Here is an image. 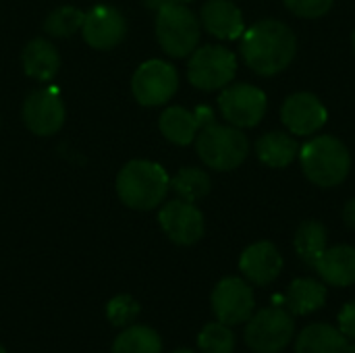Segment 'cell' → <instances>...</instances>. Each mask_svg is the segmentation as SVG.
<instances>
[{
	"mask_svg": "<svg viewBox=\"0 0 355 353\" xmlns=\"http://www.w3.org/2000/svg\"><path fill=\"white\" fill-rule=\"evenodd\" d=\"M352 44H354V50H355V31H354V35H352Z\"/></svg>",
	"mask_w": 355,
	"mask_h": 353,
	"instance_id": "cell-36",
	"label": "cell"
},
{
	"mask_svg": "<svg viewBox=\"0 0 355 353\" xmlns=\"http://www.w3.org/2000/svg\"><path fill=\"white\" fill-rule=\"evenodd\" d=\"M173 2H181V4H187V2H193V0H173Z\"/></svg>",
	"mask_w": 355,
	"mask_h": 353,
	"instance_id": "cell-35",
	"label": "cell"
},
{
	"mask_svg": "<svg viewBox=\"0 0 355 353\" xmlns=\"http://www.w3.org/2000/svg\"><path fill=\"white\" fill-rule=\"evenodd\" d=\"M158 223L164 235L175 246H193L204 237L206 225L204 214L193 202H185L181 198L162 204L158 212Z\"/></svg>",
	"mask_w": 355,
	"mask_h": 353,
	"instance_id": "cell-12",
	"label": "cell"
},
{
	"mask_svg": "<svg viewBox=\"0 0 355 353\" xmlns=\"http://www.w3.org/2000/svg\"><path fill=\"white\" fill-rule=\"evenodd\" d=\"M343 221H345V225H347L349 229H354L355 231V198L345 204V208H343Z\"/></svg>",
	"mask_w": 355,
	"mask_h": 353,
	"instance_id": "cell-31",
	"label": "cell"
},
{
	"mask_svg": "<svg viewBox=\"0 0 355 353\" xmlns=\"http://www.w3.org/2000/svg\"><path fill=\"white\" fill-rule=\"evenodd\" d=\"M160 133L175 146H189L196 141L202 123L196 110H187L183 106H168L158 121Z\"/></svg>",
	"mask_w": 355,
	"mask_h": 353,
	"instance_id": "cell-19",
	"label": "cell"
},
{
	"mask_svg": "<svg viewBox=\"0 0 355 353\" xmlns=\"http://www.w3.org/2000/svg\"><path fill=\"white\" fill-rule=\"evenodd\" d=\"M210 304L218 322L237 327L248 322L250 316L254 314L256 298H254V289L245 279L225 277L223 281L216 283Z\"/></svg>",
	"mask_w": 355,
	"mask_h": 353,
	"instance_id": "cell-10",
	"label": "cell"
},
{
	"mask_svg": "<svg viewBox=\"0 0 355 353\" xmlns=\"http://www.w3.org/2000/svg\"><path fill=\"white\" fill-rule=\"evenodd\" d=\"M0 353H8V352H6V350H4V347L0 345Z\"/></svg>",
	"mask_w": 355,
	"mask_h": 353,
	"instance_id": "cell-37",
	"label": "cell"
},
{
	"mask_svg": "<svg viewBox=\"0 0 355 353\" xmlns=\"http://www.w3.org/2000/svg\"><path fill=\"white\" fill-rule=\"evenodd\" d=\"M327 302V287L316 279H295L289 285L285 304L291 314L306 316L320 310Z\"/></svg>",
	"mask_w": 355,
	"mask_h": 353,
	"instance_id": "cell-22",
	"label": "cell"
},
{
	"mask_svg": "<svg viewBox=\"0 0 355 353\" xmlns=\"http://www.w3.org/2000/svg\"><path fill=\"white\" fill-rule=\"evenodd\" d=\"M239 52L254 73L272 77L283 73L293 62L297 40L291 27L283 21L264 19L241 33Z\"/></svg>",
	"mask_w": 355,
	"mask_h": 353,
	"instance_id": "cell-1",
	"label": "cell"
},
{
	"mask_svg": "<svg viewBox=\"0 0 355 353\" xmlns=\"http://www.w3.org/2000/svg\"><path fill=\"white\" fill-rule=\"evenodd\" d=\"M200 353H233L235 352V333L229 325L208 322L198 335Z\"/></svg>",
	"mask_w": 355,
	"mask_h": 353,
	"instance_id": "cell-27",
	"label": "cell"
},
{
	"mask_svg": "<svg viewBox=\"0 0 355 353\" xmlns=\"http://www.w3.org/2000/svg\"><path fill=\"white\" fill-rule=\"evenodd\" d=\"M141 312V306L135 298L121 293L114 295L108 304H106V318L112 327L116 329H125L129 325H135L137 316Z\"/></svg>",
	"mask_w": 355,
	"mask_h": 353,
	"instance_id": "cell-28",
	"label": "cell"
},
{
	"mask_svg": "<svg viewBox=\"0 0 355 353\" xmlns=\"http://www.w3.org/2000/svg\"><path fill=\"white\" fill-rule=\"evenodd\" d=\"M237 73V58L225 46H202L191 52L187 64V79L202 92H216L227 87Z\"/></svg>",
	"mask_w": 355,
	"mask_h": 353,
	"instance_id": "cell-7",
	"label": "cell"
},
{
	"mask_svg": "<svg viewBox=\"0 0 355 353\" xmlns=\"http://www.w3.org/2000/svg\"><path fill=\"white\" fill-rule=\"evenodd\" d=\"M83 40L96 50H112L127 35V21L123 12L108 4H98L85 12L81 25Z\"/></svg>",
	"mask_w": 355,
	"mask_h": 353,
	"instance_id": "cell-13",
	"label": "cell"
},
{
	"mask_svg": "<svg viewBox=\"0 0 355 353\" xmlns=\"http://www.w3.org/2000/svg\"><path fill=\"white\" fill-rule=\"evenodd\" d=\"M83 17L85 12L75 6H58L46 17L44 31L52 37H71L73 33L81 31Z\"/></svg>",
	"mask_w": 355,
	"mask_h": 353,
	"instance_id": "cell-26",
	"label": "cell"
},
{
	"mask_svg": "<svg viewBox=\"0 0 355 353\" xmlns=\"http://www.w3.org/2000/svg\"><path fill=\"white\" fill-rule=\"evenodd\" d=\"M295 335V322L287 308L270 306L250 316L243 339L256 353L283 352Z\"/></svg>",
	"mask_w": 355,
	"mask_h": 353,
	"instance_id": "cell-6",
	"label": "cell"
},
{
	"mask_svg": "<svg viewBox=\"0 0 355 353\" xmlns=\"http://www.w3.org/2000/svg\"><path fill=\"white\" fill-rule=\"evenodd\" d=\"M218 108L225 121L237 129L256 127L268 108L266 94L250 83H229L218 96Z\"/></svg>",
	"mask_w": 355,
	"mask_h": 353,
	"instance_id": "cell-8",
	"label": "cell"
},
{
	"mask_svg": "<svg viewBox=\"0 0 355 353\" xmlns=\"http://www.w3.org/2000/svg\"><path fill=\"white\" fill-rule=\"evenodd\" d=\"M345 353H355V343H347V347H345Z\"/></svg>",
	"mask_w": 355,
	"mask_h": 353,
	"instance_id": "cell-33",
	"label": "cell"
},
{
	"mask_svg": "<svg viewBox=\"0 0 355 353\" xmlns=\"http://www.w3.org/2000/svg\"><path fill=\"white\" fill-rule=\"evenodd\" d=\"M281 121L293 135H314L329 121V112L318 96L297 92L283 102Z\"/></svg>",
	"mask_w": 355,
	"mask_h": 353,
	"instance_id": "cell-14",
	"label": "cell"
},
{
	"mask_svg": "<svg viewBox=\"0 0 355 353\" xmlns=\"http://www.w3.org/2000/svg\"><path fill=\"white\" fill-rule=\"evenodd\" d=\"M179 87V73L166 60H146L133 73L131 92L141 106H162L166 104Z\"/></svg>",
	"mask_w": 355,
	"mask_h": 353,
	"instance_id": "cell-9",
	"label": "cell"
},
{
	"mask_svg": "<svg viewBox=\"0 0 355 353\" xmlns=\"http://www.w3.org/2000/svg\"><path fill=\"white\" fill-rule=\"evenodd\" d=\"M168 0H144V4L148 6V8H152V10H158L162 4H166Z\"/></svg>",
	"mask_w": 355,
	"mask_h": 353,
	"instance_id": "cell-32",
	"label": "cell"
},
{
	"mask_svg": "<svg viewBox=\"0 0 355 353\" xmlns=\"http://www.w3.org/2000/svg\"><path fill=\"white\" fill-rule=\"evenodd\" d=\"M347 337L331 325L314 322L306 327L295 341V353H345Z\"/></svg>",
	"mask_w": 355,
	"mask_h": 353,
	"instance_id": "cell-20",
	"label": "cell"
},
{
	"mask_svg": "<svg viewBox=\"0 0 355 353\" xmlns=\"http://www.w3.org/2000/svg\"><path fill=\"white\" fill-rule=\"evenodd\" d=\"M173 353H198V352H193V350H177V352H173Z\"/></svg>",
	"mask_w": 355,
	"mask_h": 353,
	"instance_id": "cell-34",
	"label": "cell"
},
{
	"mask_svg": "<svg viewBox=\"0 0 355 353\" xmlns=\"http://www.w3.org/2000/svg\"><path fill=\"white\" fill-rule=\"evenodd\" d=\"M196 150L202 162L214 171H235L250 154V141L241 129L233 125H218L216 121L204 125L196 137Z\"/></svg>",
	"mask_w": 355,
	"mask_h": 353,
	"instance_id": "cell-4",
	"label": "cell"
},
{
	"mask_svg": "<svg viewBox=\"0 0 355 353\" xmlns=\"http://www.w3.org/2000/svg\"><path fill=\"white\" fill-rule=\"evenodd\" d=\"M339 331L347 337V339H354L355 341V300L345 304L343 310L339 312Z\"/></svg>",
	"mask_w": 355,
	"mask_h": 353,
	"instance_id": "cell-30",
	"label": "cell"
},
{
	"mask_svg": "<svg viewBox=\"0 0 355 353\" xmlns=\"http://www.w3.org/2000/svg\"><path fill=\"white\" fill-rule=\"evenodd\" d=\"M212 181L210 175L202 169L187 166L181 169L173 179H171V189L185 202H198L210 193Z\"/></svg>",
	"mask_w": 355,
	"mask_h": 353,
	"instance_id": "cell-25",
	"label": "cell"
},
{
	"mask_svg": "<svg viewBox=\"0 0 355 353\" xmlns=\"http://www.w3.org/2000/svg\"><path fill=\"white\" fill-rule=\"evenodd\" d=\"M21 62L25 69V75L35 81H50L60 69L58 50L46 37L31 40L21 54Z\"/></svg>",
	"mask_w": 355,
	"mask_h": 353,
	"instance_id": "cell-18",
	"label": "cell"
},
{
	"mask_svg": "<svg viewBox=\"0 0 355 353\" xmlns=\"http://www.w3.org/2000/svg\"><path fill=\"white\" fill-rule=\"evenodd\" d=\"M239 270L245 281L264 287L270 285L283 270V256L270 241H258L245 248L239 258Z\"/></svg>",
	"mask_w": 355,
	"mask_h": 353,
	"instance_id": "cell-15",
	"label": "cell"
},
{
	"mask_svg": "<svg viewBox=\"0 0 355 353\" xmlns=\"http://www.w3.org/2000/svg\"><path fill=\"white\" fill-rule=\"evenodd\" d=\"M314 270L327 285L333 287H352L355 283V248L354 246H335L327 248Z\"/></svg>",
	"mask_w": 355,
	"mask_h": 353,
	"instance_id": "cell-17",
	"label": "cell"
},
{
	"mask_svg": "<svg viewBox=\"0 0 355 353\" xmlns=\"http://www.w3.org/2000/svg\"><path fill=\"white\" fill-rule=\"evenodd\" d=\"M295 252L302 258L304 264L308 266H316V262L320 260V256L327 250V229L322 223L318 221H304L295 233L293 239Z\"/></svg>",
	"mask_w": 355,
	"mask_h": 353,
	"instance_id": "cell-24",
	"label": "cell"
},
{
	"mask_svg": "<svg viewBox=\"0 0 355 353\" xmlns=\"http://www.w3.org/2000/svg\"><path fill=\"white\" fill-rule=\"evenodd\" d=\"M200 23L218 40H237L245 31L241 8L231 0H208L202 6Z\"/></svg>",
	"mask_w": 355,
	"mask_h": 353,
	"instance_id": "cell-16",
	"label": "cell"
},
{
	"mask_svg": "<svg viewBox=\"0 0 355 353\" xmlns=\"http://www.w3.org/2000/svg\"><path fill=\"white\" fill-rule=\"evenodd\" d=\"M256 154L266 166L285 169L300 156V144L289 133L270 131L256 141Z\"/></svg>",
	"mask_w": 355,
	"mask_h": 353,
	"instance_id": "cell-21",
	"label": "cell"
},
{
	"mask_svg": "<svg viewBox=\"0 0 355 353\" xmlns=\"http://www.w3.org/2000/svg\"><path fill=\"white\" fill-rule=\"evenodd\" d=\"M110 353H162V337L146 325H129L114 337Z\"/></svg>",
	"mask_w": 355,
	"mask_h": 353,
	"instance_id": "cell-23",
	"label": "cell"
},
{
	"mask_svg": "<svg viewBox=\"0 0 355 353\" xmlns=\"http://www.w3.org/2000/svg\"><path fill=\"white\" fill-rule=\"evenodd\" d=\"M168 189L171 177L152 160H131L116 175V196L131 210L148 212L162 206Z\"/></svg>",
	"mask_w": 355,
	"mask_h": 353,
	"instance_id": "cell-2",
	"label": "cell"
},
{
	"mask_svg": "<svg viewBox=\"0 0 355 353\" xmlns=\"http://www.w3.org/2000/svg\"><path fill=\"white\" fill-rule=\"evenodd\" d=\"M283 2L297 17L318 19V17H324L331 10L335 0H283Z\"/></svg>",
	"mask_w": 355,
	"mask_h": 353,
	"instance_id": "cell-29",
	"label": "cell"
},
{
	"mask_svg": "<svg viewBox=\"0 0 355 353\" xmlns=\"http://www.w3.org/2000/svg\"><path fill=\"white\" fill-rule=\"evenodd\" d=\"M300 162L304 175L318 187L341 185L352 169V154L347 146L333 135H318L300 148Z\"/></svg>",
	"mask_w": 355,
	"mask_h": 353,
	"instance_id": "cell-3",
	"label": "cell"
},
{
	"mask_svg": "<svg viewBox=\"0 0 355 353\" xmlns=\"http://www.w3.org/2000/svg\"><path fill=\"white\" fill-rule=\"evenodd\" d=\"M202 23L181 2L168 0L156 10V37L160 48L173 58L189 56L200 44Z\"/></svg>",
	"mask_w": 355,
	"mask_h": 353,
	"instance_id": "cell-5",
	"label": "cell"
},
{
	"mask_svg": "<svg viewBox=\"0 0 355 353\" xmlns=\"http://www.w3.org/2000/svg\"><path fill=\"white\" fill-rule=\"evenodd\" d=\"M21 117L25 127L40 137L54 135L62 129L67 110L60 94L52 87H42L31 92L21 108Z\"/></svg>",
	"mask_w": 355,
	"mask_h": 353,
	"instance_id": "cell-11",
	"label": "cell"
}]
</instances>
